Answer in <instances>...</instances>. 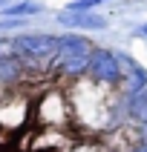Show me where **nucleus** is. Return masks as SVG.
Masks as SVG:
<instances>
[{
    "label": "nucleus",
    "mask_w": 147,
    "mask_h": 152,
    "mask_svg": "<svg viewBox=\"0 0 147 152\" xmlns=\"http://www.w3.org/2000/svg\"><path fill=\"white\" fill-rule=\"evenodd\" d=\"M89 40L81 37V34H64L58 37V49L52 55V69L58 75L66 77H78L81 72H86V63H89Z\"/></svg>",
    "instance_id": "nucleus-1"
},
{
    "label": "nucleus",
    "mask_w": 147,
    "mask_h": 152,
    "mask_svg": "<svg viewBox=\"0 0 147 152\" xmlns=\"http://www.w3.org/2000/svg\"><path fill=\"white\" fill-rule=\"evenodd\" d=\"M12 43H15L12 46L15 58L20 63H29V66L41 63V60H49L58 49V37H52V34H20Z\"/></svg>",
    "instance_id": "nucleus-2"
},
{
    "label": "nucleus",
    "mask_w": 147,
    "mask_h": 152,
    "mask_svg": "<svg viewBox=\"0 0 147 152\" xmlns=\"http://www.w3.org/2000/svg\"><path fill=\"white\" fill-rule=\"evenodd\" d=\"M86 72L95 83H118L121 77V63L118 58L107 49H92L89 52V63H86Z\"/></svg>",
    "instance_id": "nucleus-3"
},
{
    "label": "nucleus",
    "mask_w": 147,
    "mask_h": 152,
    "mask_svg": "<svg viewBox=\"0 0 147 152\" xmlns=\"http://www.w3.org/2000/svg\"><path fill=\"white\" fill-rule=\"evenodd\" d=\"M29 112H32V103L26 101L23 95H9L6 101L0 103V124L6 129H17L29 121Z\"/></svg>",
    "instance_id": "nucleus-4"
},
{
    "label": "nucleus",
    "mask_w": 147,
    "mask_h": 152,
    "mask_svg": "<svg viewBox=\"0 0 147 152\" xmlns=\"http://www.w3.org/2000/svg\"><path fill=\"white\" fill-rule=\"evenodd\" d=\"M23 75V63L15 58V52H0V80L3 83H15L17 77Z\"/></svg>",
    "instance_id": "nucleus-5"
},
{
    "label": "nucleus",
    "mask_w": 147,
    "mask_h": 152,
    "mask_svg": "<svg viewBox=\"0 0 147 152\" xmlns=\"http://www.w3.org/2000/svg\"><path fill=\"white\" fill-rule=\"evenodd\" d=\"M61 23L66 26H81V29H104V20L95 15H81V12H69V15H61Z\"/></svg>",
    "instance_id": "nucleus-6"
},
{
    "label": "nucleus",
    "mask_w": 147,
    "mask_h": 152,
    "mask_svg": "<svg viewBox=\"0 0 147 152\" xmlns=\"http://www.w3.org/2000/svg\"><path fill=\"white\" fill-rule=\"evenodd\" d=\"M147 86V75L141 72L138 66H133V63H127V83H124V89H127V95L133 98L136 92H141Z\"/></svg>",
    "instance_id": "nucleus-7"
},
{
    "label": "nucleus",
    "mask_w": 147,
    "mask_h": 152,
    "mask_svg": "<svg viewBox=\"0 0 147 152\" xmlns=\"http://www.w3.org/2000/svg\"><path fill=\"white\" fill-rule=\"evenodd\" d=\"M130 112H133V118H136V121L147 124V86L130 98Z\"/></svg>",
    "instance_id": "nucleus-8"
},
{
    "label": "nucleus",
    "mask_w": 147,
    "mask_h": 152,
    "mask_svg": "<svg viewBox=\"0 0 147 152\" xmlns=\"http://www.w3.org/2000/svg\"><path fill=\"white\" fill-rule=\"evenodd\" d=\"M35 12H38L35 3H17V6L6 9V17H23V15H35Z\"/></svg>",
    "instance_id": "nucleus-9"
},
{
    "label": "nucleus",
    "mask_w": 147,
    "mask_h": 152,
    "mask_svg": "<svg viewBox=\"0 0 147 152\" xmlns=\"http://www.w3.org/2000/svg\"><path fill=\"white\" fill-rule=\"evenodd\" d=\"M98 3H104V0H72V3H69V12H81V15H84L86 9L98 6Z\"/></svg>",
    "instance_id": "nucleus-10"
},
{
    "label": "nucleus",
    "mask_w": 147,
    "mask_h": 152,
    "mask_svg": "<svg viewBox=\"0 0 147 152\" xmlns=\"http://www.w3.org/2000/svg\"><path fill=\"white\" fill-rule=\"evenodd\" d=\"M136 152H147V141H144V144H141V146H138Z\"/></svg>",
    "instance_id": "nucleus-11"
},
{
    "label": "nucleus",
    "mask_w": 147,
    "mask_h": 152,
    "mask_svg": "<svg viewBox=\"0 0 147 152\" xmlns=\"http://www.w3.org/2000/svg\"><path fill=\"white\" fill-rule=\"evenodd\" d=\"M138 34H147V26H141V29H138Z\"/></svg>",
    "instance_id": "nucleus-12"
},
{
    "label": "nucleus",
    "mask_w": 147,
    "mask_h": 152,
    "mask_svg": "<svg viewBox=\"0 0 147 152\" xmlns=\"http://www.w3.org/2000/svg\"><path fill=\"white\" fill-rule=\"evenodd\" d=\"M3 43H6V40H0V49H3Z\"/></svg>",
    "instance_id": "nucleus-13"
}]
</instances>
